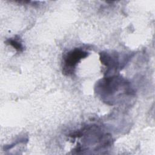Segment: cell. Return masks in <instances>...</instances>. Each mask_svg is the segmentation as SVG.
<instances>
[{"mask_svg":"<svg viewBox=\"0 0 155 155\" xmlns=\"http://www.w3.org/2000/svg\"><path fill=\"white\" fill-rule=\"evenodd\" d=\"M6 43L7 44L12 46L15 49H16L18 51L21 52L24 50V47L22 43L19 41L18 39L15 38H10L6 41Z\"/></svg>","mask_w":155,"mask_h":155,"instance_id":"obj_2","label":"cell"},{"mask_svg":"<svg viewBox=\"0 0 155 155\" xmlns=\"http://www.w3.org/2000/svg\"><path fill=\"white\" fill-rule=\"evenodd\" d=\"M87 56V52L79 48H75L68 52L64 58L63 73L66 75L72 74L78 63Z\"/></svg>","mask_w":155,"mask_h":155,"instance_id":"obj_1","label":"cell"}]
</instances>
